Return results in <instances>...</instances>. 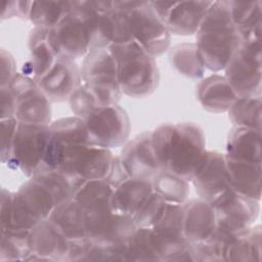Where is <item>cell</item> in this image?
<instances>
[{
	"label": "cell",
	"instance_id": "cell-1",
	"mask_svg": "<svg viewBox=\"0 0 262 262\" xmlns=\"http://www.w3.org/2000/svg\"><path fill=\"white\" fill-rule=\"evenodd\" d=\"M151 143L161 169L187 182L206 152L204 132L190 122L159 126L151 131Z\"/></svg>",
	"mask_w": 262,
	"mask_h": 262
},
{
	"label": "cell",
	"instance_id": "cell-2",
	"mask_svg": "<svg viewBox=\"0 0 262 262\" xmlns=\"http://www.w3.org/2000/svg\"><path fill=\"white\" fill-rule=\"evenodd\" d=\"M196 49L205 69L226 68L239 47V33L231 19L229 1H213L196 32Z\"/></svg>",
	"mask_w": 262,
	"mask_h": 262
},
{
	"label": "cell",
	"instance_id": "cell-3",
	"mask_svg": "<svg viewBox=\"0 0 262 262\" xmlns=\"http://www.w3.org/2000/svg\"><path fill=\"white\" fill-rule=\"evenodd\" d=\"M116 64L118 80L123 94L133 98H144L155 92L160 73L155 60L136 41L113 45L110 48Z\"/></svg>",
	"mask_w": 262,
	"mask_h": 262
},
{
	"label": "cell",
	"instance_id": "cell-4",
	"mask_svg": "<svg viewBox=\"0 0 262 262\" xmlns=\"http://www.w3.org/2000/svg\"><path fill=\"white\" fill-rule=\"evenodd\" d=\"M95 10L92 1H72L70 9L48 30L49 40L58 53L76 60L91 51Z\"/></svg>",
	"mask_w": 262,
	"mask_h": 262
},
{
	"label": "cell",
	"instance_id": "cell-5",
	"mask_svg": "<svg viewBox=\"0 0 262 262\" xmlns=\"http://www.w3.org/2000/svg\"><path fill=\"white\" fill-rule=\"evenodd\" d=\"M261 26L241 36V44L226 68L225 79L237 97L261 96Z\"/></svg>",
	"mask_w": 262,
	"mask_h": 262
},
{
	"label": "cell",
	"instance_id": "cell-6",
	"mask_svg": "<svg viewBox=\"0 0 262 262\" xmlns=\"http://www.w3.org/2000/svg\"><path fill=\"white\" fill-rule=\"evenodd\" d=\"M56 206L57 203L51 192L36 179L29 178L13 191L8 224L0 230H31L47 220Z\"/></svg>",
	"mask_w": 262,
	"mask_h": 262
},
{
	"label": "cell",
	"instance_id": "cell-7",
	"mask_svg": "<svg viewBox=\"0 0 262 262\" xmlns=\"http://www.w3.org/2000/svg\"><path fill=\"white\" fill-rule=\"evenodd\" d=\"M134 41L157 57L169 49L171 34L157 14L151 1H120Z\"/></svg>",
	"mask_w": 262,
	"mask_h": 262
},
{
	"label": "cell",
	"instance_id": "cell-8",
	"mask_svg": "<svg viewBox=\"0 0 262 262\" xmlns=\"http://www.w3.org/2000/svg\"><path fill=\"white\" fill-rule=\"evenodd\" d=\"M81 85L101 106L117 104L122 96L116 60L110 49L90 51L80 67Z\"/></svg>",
	"mask_w": 262,
	"mask_h": 262
},
{
	"label": "cell",
	"instance_id": "cell-9",
	"mask_svg": "<svg viewBox=\"0 0 262 262\" xmlns=\"http://www.w3.org/2000/svg\"><path fill=\"white\" fill-rule=\"evenodd\" d=\"M215 213L216 232L227 239L246 233L255 225L260 212L259 202L231 189L210 203Z\"/></svg>",
	"mask_w": 262,
	"mask_h": 262
},
{
	"label": "cell",
	"instance_id": "cell-10",
	"mask_svg": "<svg viewBox=\"0 0 262 262\" xmlns=\"http://www.w3.org/2000/svg\"><path fill=\"white\" fill-rule=\"evenodd\" d=\"M150 229L159 261H190L189 243L183 235L182 205L167 204L164 215Z\"/></svg>",
	"mask_w": 262,
	"mask_h": 262
},
{
	"label": "cell",
	"instance_id": "cell-11",
	"mask_svg": "<svg viewBox=\"0 0 262 262\" xmlns=\"http://www.w3.org/2000/svg\"><path fill=\"white\" fill-rule=\"evenodd\" d=\"M48 132L49 125L18 123L7 166L32 177L43 164Z\"/></svg>",
	"mask_w": 262,
	"mask_h": 262
},
{
	"label": "cell",
	"instance_id": "cell-12",
	"mask_svg": "<svg viewBox=\"0 0 262 262\" xmlns=\"http://www.w3.org/2000/svg\"><path fill=\"white\" fill-rule=\"evenodd\" d=\"M114 158L108 148L92 143L77 144L64 152L56 169L82 181L105 180Z\"/></svg>",
	"mask_w": 262,
	"mask_h": 262
},
{
	"label": "cell",
	"instance_id": "cell-13",
	"mask_svg": "<svg viewBox=\"0 0 262 262\" xmlns=\"http://www.w3.org/2000/svg\"><path fill=\"white\" fill-rule=\"evenodd\" d=\"M90 142L105 148L124 145L130 134V120L118 103L101 106L83 119Z\"/></svg>",
	"mask_w": 262,
	"mask_h": 262
},
{
	"label": "cell",
	"instance_id": "cell-14",
	"mask_svg": "<svg viewBox=\"0 0 262 262\" xmlns=\"http://www.w3.org/2000/svg\"><path fill=\"white\" fill-rule=\"evenodd\" d=\"M14 102V118L18 123L49 125L51 101L33 79L17 73L9 86Z\"/></svg>",
	"mask_w": 262,
	"mask_h": 262
},
{
	"label": "cell",
	"instance_id": "cell-15",
	"mask_svg": "<svg viewBox=\"0 0 262 262\" xmlns=\"http://www.w3.org/2000/svg\"><path fill=\"white\" fill-rule=\"evenodd\" d=\"M113 192L106 180H89L84 181L73 195L82 210L87 237L95 234L114 214Z\"/></svg>",
	"mask_w": 262,
	"mask_h": 262
},
{
	"label": "cell",
	"instance_id": "cell-16",
	"mask_svg": "<svg viewBox=\"0 0 262 262\" xmlns=\"http://www.w3.org/2000/svg\"><path fill=\"white\" fill-rule=\"evenodd\" d=\"M95 10L91 51L133 41L120 1H92Z\"/></svg>",
	"mask_w": 262,
	"mask_h": 262
},
{
	"label": "cell",
	"instance_id": "cell-17",
	"mask_svg": "<svg viewBox=\"0 0 262 262\" xmlns=\"http://www.w3.org/2000/svg\"><path fill=\"white\" fill-rule=\"evenodd\" d=\"M213 1H151L167 30L172 35L196 34Z\"/></svg>",
	"mask_w": 262,
	"mask_h": 262
},
{
	"label": "cell",
	"instance_id": "cell-18",
	"mask_svg": "<svg viewBox=\"0 0 262 262\" xmlns=\"http://www.w3.org/2000/svg\"><path fill=\"white\" fill-rule=\"evenodd\" d=\"M84 143L91 142L82 119L73 116L51 122L49 124L45 158L40 168L56 169L70 147Z\"/></svg>",
	"mask_w": 262,
	"mask_h": 262
},
{
	"label": "cell",
	"instance_id": "cell-19",
	"mask_svg": "<svg viewBox=\"0 0 262 262\" xmlns=\"http://www.w3.org/2000/svg\"><path fill=\"white\" fill-rule=\"evenodd\" d=\"M137 227L133 217L114 212L106 223L87 238L104 253L106 260L125 261L126 251Z\"/></svg>",
	"mask_w": 262,
	"mask_h": 262
},
{
	"label": "cell",
	"instance_id": "cell-20",
	"mask_svg": "<svg viewBox=\"0 0 262 262\" xmlns=\"http://www.w3.org/2000/svg\"><path fill=\"white\" fill-rule=\"evenodd\" d=\"M190 182L200 199L212 203L229 189L225 155L206 150Z\"/></svg>",
	"mask_w": 262,
	"mask_h": 262
},
{
	"label": "cell",
	"instance_id": "cell-21",
	"mask_svg": "<svg viewBox=\"0 0 262 262\" xmlns=\"http://www.w3.org/2000/svg\"><path fill=\"white\" fill-rule=\"evenodd\" d=\"M130 177L151 180L162 169L156 158L151 131H145L128 140L119 155Z\"/></svg>",
	"mask_w": 262,
	"mask_h": 262
},
{
	"label": "cell",
	"instance_id": "cell-22",
	"mask_svg": "<svg viewBox=\"0 0 262 262\" xmlns=\"http://www.w3.org/2000/svg\"><path fill=\"white\" fill-rule=\"evenodd\" d=\"M37 83L51 102L69 100L81 84L80 67L74 59L59 55L52 68Z\"/></svg>",
	"mask_w": 262,
	"mask_h": 262
},
{
	"label": "cell",
	"instance_id": "cell-23",
	"mask_svg": "<svg viewBox=\"0 0 262 262\" xmlns=\"http://www.w3.org/2000/svg\"><path fill=\"white\" fill-rule=\"evenodd\" d=\"M29 246L28 261H67L70 241L47 219L30 230Z\"/></svg>",
	"mask_w": 262,
	"mask_h": 262
},
{
	"label": "cell",
	"instance_id": "cell-24",
	"mask_svg": "<svg viewBox=\"0 0 262 262\" xmlns=\"http://www.w3.org/2000/svg\"><path fill=\"white\" fill-rule=\"evenodd\" d=\"M183 235L188 243L205 242L216 231V218L212 205L202 199L182 204Z\"/></svg>",
	"mask_w": 262,
	"mask_h": 262
},
{
	"label": "cell",
	"instance_id": "cell-25",
	"mask_svg": "<svg viewBox=\"0 0 262 262\" xmlns=\"http://www.w3.org/2000/svg\"><path fill=\"white\" fill-rule=\"evenodd\" d=\"M30 58L23 67L20 74L38 82L55 63L59 56L49 40L47 29L34 27L28 39Z\"/></svg>",
	"mask_w": 262,
	"mask_h": 262
},
{
	"label": "cell",
	"instance_id": "cell-26",
	"mask_svg": "<svg viewBox=\"0 0 262 262\" xmlns=\"http://www.w3.org/2000/svg\"><path fill=\"white\" fill-rule=\"evenodd\" d=\"M229 189L260 202L262 189L261 164L229 159L225 156Z\"/></svg>",
	"mask_w": 262,
	"mask_h": 262
},
{
	"label": "cell",
	"instance_id": "cell-27",
	"mask_svg": "<svg viewBox=\"0 0 262 262\" xmlns=\"http://www.w3.org/2000/svg\"><path fill=\"white\" fill-rule=\"evenodd\" d=\"M196 98L205 111L221 114L230 108L237 95L224 76L213 74L199 82Z\"/></svg>",
	"mask_w": 262,
	"mask_h": 262
},
{
	"label": "cell",
	"instance_id": "cell-28",
	"mask_svg": "<svg viewBox=\"0 0 262 262\" xmlns=\"http://www.w3.org/2000/svg\"><path fill=\"white\" fill-rule=\"evenodd\" d=\"M152 191L149 180L130 177L114 188L112 196L113 209L117 213L134 218Z\"/></svg>",
	"mask_w": 262,
	"mask_h": 262
},
{
	"label": "cell",
	"instance_id": "cell-29",
	"mask_svg": "<svg viewBox=\"0 0 262 262\" xmlns=\"http://www.w3.org/2000/svg\"><path fill=\"white\" fill-rule=\"evenodd\" d=\"M48 220L70 242L87 238L82 210L73 196L59 203L50 214Z\"/></svg>",
	"mask_w": 262,
	"mask_h": 262
},
{
	"label": "cell",
	"instance_id": "cell-30",
	"mask_svg": "<svg viewBox=\"0 0 262 262\" xmlns=\"http://www.w3.org/2000/svg\"><path fill=\"white\" fill-rule=\"evenodd\" d=\"M227 158L261 164V131L233 126L226 140Z\"/></svg>",
	"mask_w": 262,
	"mask_h": 262
},
{
	"label": "cell",
	"instance_id": "cell-31",
	"mask_svg": "<svg viewBox=\"0 0 262 262\" xmlns=\"http://www.w3.org/2000/svg\"><path fill=\"white\" fill-rule=\"evenodd\" d=\"M261 226L254 225L246 233L226 241L223 261H258L261 258Z\"/></svg>",
	"mask_w": 262,
	"mask_h": 262
},
{
	"label": "cell",
	"instance_id": "cell-32",
	"mask_svg": "<svg viewBox=\"0 0 262 262\" xmlns=\"http://www.w3.org/2000/svg\"><path fill=\"white\" fill-rule=\"evenodd\" d=\"M44 185L54 196L57 205L72 198L84 182L57 169L40 168L32 177Z\"/></svg>",
	"mask_w": 262,
	"mask_h": 262
},
{
	"label": "cell",
	"instance_id": "cell-33",
	"mask_svg": "<svg viewBox=\"0 0 262 262\" xmlns=\"http://www.w3.org/2000/svg\"><path fill=\"white\" fill-rule=\"evenodd\" d=\"M171 66L182 76L190 79H201L205 67L199 55L195 43H180L169 50Z\"/></svg>",
	"mask_w": 262,
	"mask_h": 262
},
{
	"label": "cell",
	"instance_id": "cell-34",
	"mask_svg": "<svg viewBox=\"0 0 262 262\" xmlns=\"http://www.w3.org/2000/svg\"><path fill=\"white\" fill-rule=\"evenodd\" d=\"M261 96L237 97L227 111L233 126L261 131Z\"/></svg>",
	"mask_w": 262,
	"mask_h": 262
},
{
	"label": "cell",
	"instance_id": "cell-35",
	"mask_svg": "<svg viewBox=\"0 0 262 262\" xmlns=\"http://www.w3.org/2000/svg\"><path fill=\"white\" fill-rule=\"evenodd\" d=\"M151 186L167 204L182 205L189 195V182L186 180L161 170L151 180Z\"/></svg>",
	"mask_w": 262,
	"mask_h": 262
},
{
	"label": "cell",
	"instance_id": "cell-36",
	"mask_svg": "<svg viewBox=\"0 0 262 262\" xmlns=\"http://www.w3.org/2000/svg\"><path fill=\"white\" fill-rule=\"evenodd\" d=\"M0 231V260L28 261L30 256V230L1 229Z\"/></svg>",
	"mask_w": 262,
	"mask_h": 262
},
{
	"label": "cell",
	"instance_id": "cell-37",
	"mask_svg": "<svg viewBox=\"0 0 262 262\" xmlns=\"http://www.w3.org/2000/svg\"><path fill=\"white\" fill-rule=\"evenodd\" d=\"M72 1H33L29 20L38 28L51 29L70 9Z\"/></svg>",
	"mask_w": 262,
	"mask_h": 262
},
{
	"label": "cell",
	"instance_id": "cell-38",
	"mask_svg": "<svg viewBox=\"0 0 262 262\" xmlns=\"http://www.w3.org/2000/svg\"><path fill=\"white\" fill-rule=\"evenodd\" d=\"M261 1H229L231 19L239 34L246 33L262 24Z\"/></svg>",
	"mask_w": 262,
	"mask_h": 262
},
{
	"label": "cell",
	"instance_id": "cell-39",
	"mask_svg": "<svg viewBox=\"0 0 262 262\" xmlns=\"http://www.w3.org/2000/svg\"><path fill=\"white\" fill-rule=\"evenodd\" d=\"M125 261H159L151 243V229L137 227L125 254Z\"/></svg>",
	"mask_w": 262,
	"mask_h": 262
},
{
	"label": "cell",
	"instance_id": "cell-40",
	"mask_svg": "<svg viewBox=\"0 0 262 262\" xmlns=\"http://www.w3.org/2000/svg\"><path fill=\"white\" fill-rule=\"evenodd\" d=\"M166 208L167 203L162 199V196L152 191L138 213L134 216L137 226L151 228L162 218Z\"/></svg>",
	"mask_w": 262,
	"mask_h": 262
},
{
	"label": "cell",
	"instance_id": "cell-41",
	"mask_svg": "<svg viewBox=\"0 0 262 262\" xmlns=\"http://www.w3.org/2000/svg\"><path fill=\"white\" fill-rule=\"evenodd\" d=\"M68 101L74 116L82 120L95 110L101 107L96 98L81 84L73 92Z\"/></svg>",
	"mask_w": 262,
	"mask_h": 262
},
{
	"label": "cell",
	"instance_id": "cell-42",
	"mask_svg": "<svg viewBox=\"0 0 262 262\" xmlns=\"http://www.w3.org/2000/svg\"><path fill=\"white\" fill-rule=\"evenodd\" d=\"M18 122L15 118L1 120V163L7 165L12 151Z\"/></svg>",
	"mask_w": 262,
	"mask_h": 262
},
{
	"label": "cell",
	"instance_id": "cell-43",
	"mask_svg": "<svg viewBox=\"0 0 262 262\" xmlns=\"http://www.w3.org/2000/svg\"><path fill=\"white\" fill-rule=\"evenodd\" d=\"M0 87L10 86L11 82L17 75L16 62L11 53L3 48L0 51Z\"/></svg>",
	"mask_w": 262,
	"mask_h": 262
},
{
	"label": "cell",
	"instance_id": "cell-44",
	"mask_svg": "<svg viewBox=\"0 0 262 262\" xmlns=\"http://www.w3.org/2000/svg\"><path fill=\"white\" fill-rule=\"evenodd\" d=\"M128 178H130V175L125 169L122 161L120 160L119 156H115L112 164L111 172L105 180L110 183V185L113 188H115L120 184H122L124 181H126Z\"/></svg>",
	"mask_w": 262,
	"mask_h": 262
},
{
	"label": "cell",
	"instance_id": "cell-45",
	"mask_svg": "<svg viewBox=\"0 0 262 262\" xmlns=\"http://www.w3.org/2000/svg\"><path fill=\"white\" fill-rule=\"evenodd\" d=\"M0 106L1 120L14 118V102L9 86L0 87Z\"/></svg>",
	"mask_w": 262,
	"mask_h": 262
},
{
	"label": "cell",
	"instance_id": "cell-46",
	"mask_svg": "<svg viewBox=\"0 0 262 262\" xmlns=\"http://www.w3.org/2000/svg\"><path fill=\"white\" fill-rule=\"evenodd\" d=\"M12 198L13 191H10L6 188H2L0 202V228H4L8 224Z\"/></svg>",
	"mask_w": 262,
	"mask_h": 262
},
{
	"label": "cell",
	"instance_id": "cell-47",
	"mask_svg": "<svg viewBox=\"0 0 262 262\" xmlns=\"http://www.w3.org/2000/svg\"><path fill=\"white\" fill-rule=\"evenodd\" d=\"M19 18V6L18 1H5L3 4V10L1 13V19Z\"/></svg>",
	"mask_w": 262,
	"mask_h": 262
}]
</instances>
